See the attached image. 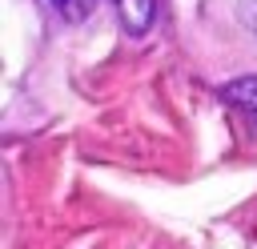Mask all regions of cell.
Returning <instances> with one entry per match:
<instances>
[{"mask_svg": "<svg viewBox=\"0 0 257 249\" xmlns=\"http://www.w3.org/2000/svg\"><path fill=\"white\" fill-rule=\"evenodd\" d=\"M116 16H120V28L128 36H145L153 28L157 0H116Z\"/></svg>", "mask_w": 257, "mask_h": 249, "instance_id": "1", "label": "cell"}, {"mask_svg": "<svg viewBox=\"0 0 257 249\" xmlns=\"http://www.w3.org/2000/svg\"><path fill=\"white\" fill-rule=\"evenodd\" d=\"M221 100L245 108L249 116H257V76H237L229 84H221Z\"/></svg>", "mask_w": 257, "mask_h": 249, "instance_id": "2", "label": "cell"}, {"mask_svg": "<svg viewBox=\"0 0 257 249\" xmlns=\"http://www.w3.org/2000/svg\"><path fill=\"white\" fill-rule=\"evenodd\" d=\"M52 8H56L64 20H72V24H76V20H84V16L96 8V0H52Z\"/></svg>", "mask_w": 257, "mask_h": 249, "instance_id": "3", "label": "cell"}]
</instances>
